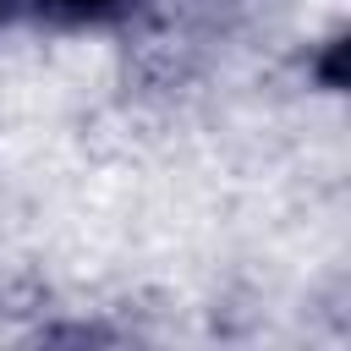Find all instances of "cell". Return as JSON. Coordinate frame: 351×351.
Segmentation results:
<instances>
[{
    "mask_svg": "<svg viewBox=\"0 0 351 351\" xmlns=\"http://www.w3.org/2000/svg\"><path fill=\"white\" fill-rule=\"evenodd\" d=\"M38 5H44L55 22H77V27L88 22V27H93V22H115V16H126L137 0H38Z\"/></svg>",
    "mask_w": 351,
    "mask_h": 351,
    "instance_id": "6da1fadb",
    "label": "cell"
},
{
    "mask_svg": "<svg viewBox=\"0 0 351 351\" xmlns=\"http://www.w3.org/2000/svg\"><path fill=\"white\" fill-rule=\"evenodd\" d=\"M318 82H324V88H346V44H340V38L324 49V60H318Z\"/></svg>",
    "mask_w": 351,
    "mask_h": 351,
    "instance_id": "7a4b0ae2",
    "label": "cell"
},
{
    "mask_svg": "<svg viewBox=\"0 0 351 351\" xmlns=\"http://www.w3.org/2000/svg\"><path fill=\"white\" fill-rule=\"evenodd\" d=\"M0 16H5V0H0Z\"/></svg>",
    "mask_w": 351,
    "mask_h": 351,
    "instance_id": "3957f363",
    "label": "cell"
}]
</instances>
